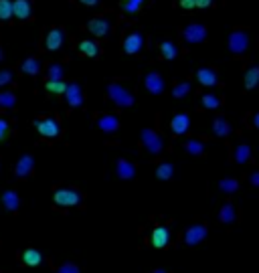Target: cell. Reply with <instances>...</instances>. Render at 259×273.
I'll return each instance as SVG.
<instances>
[{
  "label": "cell",
  "mask_w": 259,
  "mask_h": 273,
  "mask_svg": "<svg viewBox=\"0 0 259 273\" xmlns=\"http://www.w3.org/2000/svg\"><path fill=\"white\" fill-rule=\"evenodd\" d=\"M21 71L29 77H36L41 73V61L36 57H27V59L21 61Z\"/></svg>",
  "instance_id": "7402d4cb"
},
{
  "label": "cell",
  "mask_w": 259,
  "mask_h": 273,
  "mask_svg": "<svg viewBox=\"0 0 259 273\" xmlns=\"http://www.w3.org/2000/svg\"><path fill=\"white\" fill-rule=\"evenodd\" d=\"M178 4H180L184 10H191V8L196 6V0H178Z\"/></svg>",
  "instance_id": "b9f144b4"
},
{
  "label": "cell",
  "mask_w": 259,
  "mask_h": 273,
  "mask_svg": "<svg viewBox=\"0 0 259 273\" xmlns=\"http://www.w3.org/2000/svg\"><path fill=\"white\" fill-rule=\"evenodd\" d=\"M77 49H79V53H81V55H85V57H97V55L101 53V49H99V45H97L96 41H89V38H85V41H81Z\"/></svg>",
  "instance_id": "d4e9b609"
},
{
  "label": "cell",
  "mask_w": 259,
  "mask_h": 273,
  "mask_svg": "<svg viewBox=\"0 0 259 273\" xmlns=\"http://www.w3.org/2000/svg\"><path fill=\"white\" fill-rule=\"evenodd\" d=\"M235 219H237L235 206L231 205V203H225V205L221 206V210H219V221H221L223 225H233Z\"/></svg>",
  "instance_id": "484cf974"
},
{
  "label": "cell",
  "mask_w": 259,
  "mask_h": 273,
  "mask_svg": "<svg viewBox=\"0 0 259 273\" xmlns=\"http://www.w3.org/2000/svg\"><path fill=\"white\" fill-rule=\"evenodd\" d=\"M243 81H245V89H255L259 85V67H251L245 71V77H243Z\"/></svg>",
  "instance_id": "f546056e"
},
{
  "label": "cell",
  "mask_w": 259,
  "mask_h": 273,
  "mask_svg": "<svg viewBox=\"0 0 259 273\" xmlns=\"http://www.w3.org/2000/svg\"><path fill=\"white\" fill-rule=\"evenodd\" d=\"M227 45H229V51L233 55H243L249 49V34L245 33V31H233V33L229 34Z\"/></svg>",
  "instance_id": "ba28073f"
},
{
  "label": "cell",
  "mask_w": 259,
  "mask_h": 273,
  "mask_svg": "<svg viewBox=\"0 0 259 273\" xmlns=\"http://www.w3.org/2000/svg\"><path fill=\"white\" fill-rule=\"evenodd\" d=\"M43 253L39 251V249H34V247H27L23 253H21V263L25 265V267H39L41 263H43Z\"/></svg>",
  "instance_id": "d6986e66"
},
{
  "label": "cell",
  "mask_w": 259,
  "mask_h": 273,
  "mask_svg": "<svg viewBox=\"0 0 259 273\" xmlns=\"http://www.w3.org/2000/svg\"><path fill=\"white\" fill-rule=\"evenodd\" d=\"M170 239H172V235H170V229H168L166 225H156V227H152V231H150V235H148L150 245L156 247V249H166V247L170 245Z\"/></svg>",
  "instance_id": "8fae6325"
},
{
  "label": "cell",
  "mask_w": 259,
  "mask_h": 273,
  "mask_svg": "<svg viewBox=\"0 0 259 273\" xmlns=\"http://www.w3.org/2000/svg\"><path fill=\"white\" fill-rule=\"evenodd\" d=\"M65 29L63 27H51L47 33H45V38H43V45L47 51H59L65 43Z\"/></svg>",
  "instance_id": "9c48e42d"
},
{
  "label": "cell",
  "mask_w": 259,
  "mask_h": 273,
  "mask_svg": "<svg viewBox=\"0 0 259 273\" xmlns=\"http://www.w3.org/2000/svg\"><path fill=\"white\" fill-rule=\"evenodd\" d=\"M0 203H2V206L8 210V212H18L21 210V197H18V192L16 190H4L2 192V199H0Z\"/></svg>",
  "instance_id": "44dd1931"
},
{
  "label": "cell",
  "mask_w": 259,
  "mask_h": 273,
  "mask_svg": "<svg viewBox=\"0 0 259 273\" xmlns=\"http://www.w3.org/2000/svg\"><path fill=\"white\" fill-rule=\"evenodd\" d=\"M144 87L152 95H162L164 89H166V81H164V77H162L158 71H148L144 75Z\"/></svg>",
  "instance_id": "7c38bea8"
},
{
  "label": "cell",
  "mask_w": 259,
  "mask_h": 273,
  "mask_svg": "<svg viewBox=\"0 0 259 273\" xmlns=\"http://www.w3.org/2000/svg\"><path fill=\"white\" fill-rule=\"evenodd\" d=\"M144 45H146V38H144V34L140 31L128 33L124 36V41H122V49H124L126 55H138L144 49Z\"/></svg>",
  "instance_id": "30bf717a"
},
{
  "label": "cell",
  "mask_w": 259,
  "mask_h": 273,
  "mask_svg": "<svg viewBox=\"0 0 259 273\" xmlns=\"http://www.w3.org/2000/svg\"><path fill=\"white\" fill-rule=\"evenodd\" d=\"M158 49H160V57L166 61H174L178 57V47L172 41H162Z\"/></svg>",
  "instance_id": "cb8c5ba5"
},
{
  "label": "cell",
  "mask_w": 259,
  "mask_h": 273,
  "mask_svg": "<svg viewBox=\"0 0 259 273\" xmlns=\"http://www.w3.org/2000/svg\"><path fill=\"white\" fill-rule=\"evenodd\" d=\"M196 81H198L200 85H205V87H215V85L219 83V75H217L215 69L200 67V69H196Z\"/></svg>",
  "instance_id": "ffe728a7"
},
{
  "label": "cell",
  "mask_w": 259,
  "mask_h": 273,
  "mask_svg": "<svg viewBox=\"0 0 259 273\" xmlns=\"http://www.w3.org/2000/svg\"><path fill=\"white\" fill-rule=\"evenodd\" d=\"M140 144H142V148H144L150 156H158V154H162V150H164V146H166L164 138H162L156 130H152V128H144V130L140 132Z\"/></svg>",
  "instance_id": "277c9868"
},
{
  "label": "cell",
  "mask_w": 259,
  "mask_h": 273,
  "mask_svg": "<svg viewBox=\"0 0 259 273\" xmlns=\"http://www.w3.org/2000/svg\"><path fill=\"white\" fill-rule=\"evenodd\" d=\"M221 98L219 95H215V93H205V95H200V105L205 107V109H219L221 107Z\"/></svg>",
  "instance_id": "4dcf8cb0"
},
{
  "label": "cell",
  "mask_w": 259,
  "mask_h": 273,
  "mask_svg": "<svg viewBox=\"0 0 259 273\" xmlns=\"http://www.w3.org/2000/svg\"><path fill=\"white\" fill-rule=\"evenodd\" d=\"M144 4H148V0H122V12L126 14V16H136L142 8H144Z\"/></svg>",
  "instance_id": "603a6c76"
},
{
  "label": "cell",
  "mask_w": 259,
  "mask_h": 273,
  "mask_svg": "<svg viewBox=\"0 0 259 273\" xmlns=\"http://www.w3.org/2000/svg\"><path fill=\"white\" fill-rule=\"evenodd\" d=\"M81 4H85V6H97L99 4V0H79Z\"/></svg>",
  "instance_id": "f6af8a7d"
},
{
  "label": "cell",
  "mask_w": 259,
  "mask_h": 273,
  "mask_svg": "<svg viewBox=\"0 0 259 273\" xmlns=\"http://www.w3.org/2000/svg\"><path fill=\"white\" fill-rule=\"evenodd\" d=\"M12 16L16 21H29L32 16L31 0H12Z\"/></svg>",
  "instance_id": "e0dca14e"
},
{
  "label": "cell",
  "mask_w": 259,
  "mask_h": 273,
  "mask_svg": "<svg viewBox=\"0 0 259 273\" xmlns=\"http://www.w3.org/2000/svg\"><path fill=\"white\" fill-rule=\"evenodd\" d=\"M174 176V166L170 164V162H162L158 164V168H156V178L162 180V182H166V180H170Z\"/></svg>",
  "instance_id": "d6a6232c"
},
{
  "label": "cell",
  "mask_w": 259,
  "mask_h": 273,
  "mask_svg": "<svg viewBox=\"0 0 259 273\" xmlns=\"http://www.w3.org/2000/svg\"><path fill=\"white\" fill-rule=\"evenodd\" d=\"M53 205L61 206V208H75V206L83 205V192L71 186H61L55 188L53 192Z\"/></svg>",
  "instance_id": "7a4b0ae2"
},
{
  "label": "cell",
  "mask_w": 259,
  "mask_h": 273,
  "mask_svg": "<svg viewBox=\"0 0 259 273\" xmlns=\"http://www.w3.org/2000/svg\"><path fill=\"white\" fill-rule=\"evenodd\" d=\"M12 132V124L6 118H0V142H4Z\"/></svg>",
  "instance_id": "60d3db41"
},
{
  "label": "cell",
  "mask_w": 259,
  "mask_h": 273,
  "mask_svg": "<svg viewBox=\"0 0 259 273\" xmlns=\"http://www.w3.org/2000/svg\"><path fill=\"white\" fill-rule=\"evenodd\" d=\"M32 174H34V156L27 152V154H23L16 160V164H14V176L18 180H27Z\"/></svg>",
  "instance_id": "4fadbf2b"
},
{
  "label": "cell",
  "mask_w": 259,
  "mask_h": 273,
  "mask_svg": "<svg viewBox=\"0 0 259 273\" xmlns=\"http://www.w3.org/2000/svg\"><path fill=\"white\" fill-rule=\"evenodd\" d=\"M16 105V93L14 91H0V107L12 109Z\"/></svg>",
  "instance_id": "e575fe53"
},
{
  "label": "cell",
  "mask_w": 259,
  "mask_h": 273,
  "mask_svg": "<svg viewBox=\"0 0 259 273\" xmlns=\"http://www.w3.org/2000/svg\"><path fill=\"white\" fill-rule=\"evenodd\" d=\"M94 124H96V128L101 134H107V136L118 134L120 128H122L120 118L114 115V113H97L96 118H94Z\"/></svg>",
  "instance_id": "5b68a950"
},
{
  "label": "cell",
  "mask_w": 259,
  "mask_h": 273,
  "mask_svg": "<svg viewBox=\"0 0 259 273\" xmlns=\"http://www.w3.org/2000/svg\"><path fill=\"white\" fill-rule=\"evenodd\" d=\"M116 174L120 180H134L138 174V168L134 162H130L126 158H118L116 160Z\"/></svg>",
  "instance_id": "2e32d148"
},
{
  "label": "cell",
  "mask_w": 259,
  "mask_h": 273,
  "mask_svg": "<svg viewBox=\"0 0 259 273\" xmlns=\"http://www.w3.org/2000/svg\"><path fill=\"white\" fill-rule=\"evenodd\" d=\"M251 122H253V126H255V128L259 130V111L255 113V115H253V118H251Z\"/></svg>",
  "instance_id": "bcb514c9"
},
{
  "label": "cell",
  "mask_w": 259,
  "mask_h": 273,
  "mask_svg": "<svg viewBox=\"0 0 259 273\" xmlns=\"http://www.w3.org/2000/svg\"><path fill=\"white\" fill-rule=\"evenodd\" d=\"M219 188H221L225 194H235V192L239 190V182H237L235 178H223V180L219 182Z\"/></svg>",
  "instance_id": "d590c367"
},
{
  "label": "cell",
  "mask_w": 259,
  "mask_h": 273,
  "mask_svg": "<svg viewBox=\"0 0 259 273\" xmlns=\"http://www.w3.org/2000/svg\"><path fill=\"white\" fill-rule=\"evenodd\" d=\"M0 205H2V203H0Z\"/></svg>",
  "instance_id": "681fc988"
},
{
  "label": "cell",
  "mask_w": 259,
  "mask_h": 273,
  "mask_svg": "<svg viewBox=\"0 0 259 273\" xmlns=\"http://www.w3.org/2000/svg\"><path fill=\"white\" fill-rule=\"evenodd\" d=\"M12 18V0H0V21L8 23Z\"/></svg>",
  "instance_id": "8d00e7d4"
},
{
  "label": "cell",
  "mask_w": 259,
  "mask_h": 273,
  "mask_svg": "<svg viewBox=\"0 0 259 273\" xmlns=\"http://www.w3.org/2000/svg\"><path fill=\"white\" fill-rule=\"evenodd\" d=\"M170 130L174 136H182L191 130V118L189 113H176L172 120H170Z\"/></svg>",
  "instance_id": "ac0fdd59"
},
{
  "label": "cell",
  "mask_w": 259,
  "mask_h": 273,
  "mask_svg": "<svg viewBox=\"0 0 259 273\" xmlns=\"http://www.w3.org/2000/svg\"><path fill=\"white\" fill-rule=\"evenodd\" d=\"M184 152L191 154V156H202L205 154V142L202 140H196V138L189 140L184 144Z\"/></svg>",
  "instance_id": "83f0119b"
},
{
  "label": "cell",
  "mask_w": 259,
  "mask_h": 273,
  "mask_svg": "<svg viewBox=\"0 0 259 273\" xmlns=\"http://www.w3.org/2000/svg\"><path fill=\"white\" fill-rule=\"evenodd\" d=\"M191 93V83L189 81H180V83H176L174 87H172V98L174 100H182V98H187Z\"/></svg>",
  "instance_id": "836d02e7"
},
{
  "label": "cell",
  "mask_w": 259,
  "mask_h": 273,
  "mask_svg": "<svg viewBox=\"0 0 259 273\" xmlns=\"http://www.w3.org/2000/svg\"><path fill=\"white\" fill-rule=\"evenodd\" d=\"M34 130L39 132V136L45 140H55L61 134V124L57 115H45V118H34L32 120Z\"/></svg>",
  "instance_id": "3957f363"
},
{
  "label": "cell",
  "mask_w": 259,
  "mask_h": 273,
  "mask_svg": "<svg viewBox=\"0 0 259 273\" xmlns=\"http://www.w3.org/2000/svg\"><path fill=\"white\" fill-rule=\"evenodd\" d=\"M55 273H83V271H81V267L77 263L67 261V263H61V265H55Z\"/></svg>",
  "instance_id": "f35d334b"
},
{
  "label": "cell",
  "mask_w": 259,
  "mask_h": 273,
  "mask_svg": "<svg viewBox=\"0 0 259 273\" xmlns=\"http://www.w3.org/2000/svg\"><path fill=\"white\" fill-rule=\"evenodd\" d=\"M207 235H209L207 225H202V223H194V225H191V227L182 233V241H184L187 247H196V245H200L202 241L207 239Z\"/></svg>",
  "instance_id": "52a82bcc"
},
{
  "label": "cell",
  "mask_w": 259,
  "mask_h": 273,
  "mask_svg": "<svg viewBox=\"0 0 259 273\" xmlns=\"http://www.w3.org/2000/svg\"><path fill=\"white\" fill-rule=\"evenodd\" d=\"M87 31L94 34V36H97V38L107 36L109 31H112V21L105 18V16H96V18H91L87 23Z\"/></svg>",
  "instance_id": "9a60e30c"
},
{
  "label": "cell",
  "mask_w": 259,
  "mask_h": 273,
  "mask_svg": "<svg viewBox=\"0 0 259 273\" xmlns=\"http://www.w3.org/2000/svg\"><path fill=\"white\" fill-rule=\"evenodd\" d=\"M182 38L184 43L189 45H198L207 38V27L205 25H198V23H193V25H187L182 29Z\"/></svg>",
  "instance_id": "5bb4252c"
},
{
  "label": "cell",
  "mask_w": 259,
  "mask_h": 273,
  "mask_svg": "<svg viewBox=\"0 0 259 273\" xmlns=\"http://www.w3.org/2000/svg\"><path fill=\"white\" fill-rule=\"evenodd\" d=\"M152 273H168V271H166V269H160V267H158V269H154Z\"/></svg>",
  "instance_id": "7dc6e473"
},
{
  "label": "cell",
  "mask_w": 259,
  "mask_h": 273,
  "mask_svg": "<svg viewBox=\"0 0 259 273\" xmlns=\"http://www.w3.org/2000/svg\"><path fill=\"white\" fill-rule=\"evenodd\" d=\"M14 81V73L12 69H0V87H6Z\"/></svg>",
  "instance_id": "ab89813d"
},
{
  "label": "cell",
  "mask_w": 259,
  "mask_h": 273,
  "mask_svg": "<svg viewBox=\"0 0 259 273\" xmlns=\"http://www.w3.org/2000/svg\"><path fill=\"white\" fill-rule=\"evenodd\" d=\"M249 158H251V148L247 144H239L235 148V162L237 164H245V162H249Z\"/></svg>",
  "instance_id": "1f68e13d"
},
{
  "label": "cell",
  "mask_w": 259,
  "mask_h": 273,
  "mask_svg": "<svg viewBox=\"0 0 259 273\" xmlns=\"http://www.w3.org/2000/svg\"><path fill=\"white\" fill-rule=\"evenodd\" d=\"M213 4V0H196V6L198 8H209Z\"/></svg>",
  "instance_id": "ee69618b"
},
{
  "label": "cell",
  "mask_w": 259,
  "mask_h": 273,
  "mask_svg": "<svg viewBox=\"0 0 259 273\" xmlns=\"http://www.w3.org/2000/svg\"><path fill=\"white\" fill-rule=\"evenodd\" d=\"M105 95H107L109 102L114 105H118V107H132L136 103L134 91L130 89L128 85H124L120 79H112L105 85Z\"/></svg>",
  "instance_id": "6da1fadb"
},
{
  "label": "cell",
  "mask_w": 259,
  "mask_h": 273,
  "mask_svg": "<svg viewBox=\"0 0 259 273\" xmlns=\"http://www.w3.org/2000/svg\"><path fill=\"white\" fill-rule=\"evenodd\" d=\"M249 184L255 186V188H259V172H253V174L249 176Z\"/></svg>",
  "instance_id": "7bdbcfd3"
},
{
  "label": "cell",
  "mask_w": 259,
  "mask_h": 273,
  "mask_svg": "<svg viewBox=\"0 0 259 273\" xmlns=\"http://www.w3.org/2000/svg\"><path fill=\"white\" fill-rule=\"evenodd\" d=\"M213 134L217 138H227L231 134V126H229V122H227L225 118H215V122H213Z\"/></svg>",
  "instance_id": "4316f807"
},
{
  "label": "cell",
  "mask_w": 259,
  "mask_h": 273,
  "mask_svg": "<svg viewBox=\"0 0 259 273\" xmlns=\"http://www.w3.org/2000/svg\"><path fill=\"white\" fill-rule=\"evenodd\" d=\"M65 67L63 63H51L47 67V81H63Z\"/></svg>",
  "instance_id": "f1b7e54d"
},
{
  "label": "cell",
  "mask_w": 259,
  "mask_h": 273,
  "mask_svg": "<svg viewBox=\"0 0 259 273\" xmlns=\"http://www.w3.org/2000/svg\"><path fill=\"white\" fill-rule=\"evenodd\" d=\"M67 83L65 81H45V89L49 93H55V95H63Z\"/></svg>",
  "instance_id": "74e56055"
},
{
  "label": "cell",
  "mask_w": 259,
  "mask_h": 273,
  "mask_svg": "<svg viewBox=\"0 0 259 273\" xmlns=\"http://www.w3.org/2000/svg\"><path fill=\"white\" fill-rule=\"evenodd\" d=\"M2 57H4V53H2V47H0V61H2Z\"/></svg>",
  "instance_id": "c3c4849f"
},
{
  "label": "cell",
  "mask_w": 259,
  "mask_h": 273,
  "mask_svg": "<svg viewBox=\"0 0 259 273\" xmlns=\"http://www.w3.org/2000/svg\"><path fill=\"white\" fill-rule=\"evenodd\" d=\"M63 95H65V103H67L71 109L83 107V103H85V91H83L81 83H67Z\"/></svg>",
  "instance_id": "8992f818"
}]
</instances>
